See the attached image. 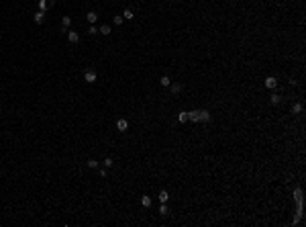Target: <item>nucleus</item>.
<instances>
[{
    "label": "nucleus",
    "mask_w": 306,
    "mask_h": 227,
    "mask_svg": "<svg viewBox=\"0 0 306 227\" xmlns=\"http://www.w3.org/2000/svg\"><path fill=\"white\" fill-rule=\"evenodd\" d=\"M96 78H98V76H96V72H94V70H92V68H90V70H86V72H84V80H86V82H88V84L96 82Z\"/></svg>",
    "instance_id": "nucleus-1"
},
{
    "label": "nucleus",
    "mask_w": 306,
    "mask_h": 227,
    "mask_svg": "<svg viewBox=\"0 0 306 227\" xmlns=\"http://www.w3.org/2000/svg\"><path fill=\"white\" fill-rule=\"evenodd\" d=\"M265 86H267V88H278V80H276V78H273V76H269V78H265Z\"/></svg>",
    "instance_id": "nucleus-2"
},
{
    "label": "nucleus",
    "mask_w": 306,
    "mask_h": 227,
    "mask_svg": "<svg viewBox=\"0 0 306 227\" xmlns=\"http://www.w3.org/2000/svg\"><path fill=\"white\" fill-rule=\"evenodd\" d=\"M86 19H88V23H90V25H94V23L98 21V13H96V10H90V13L86 14Z\"/></svg>",
    "instance_id": "nucleus-3"
},
{
    "label": "nucleus",
    "mask_w": 306,
    "mask_h": 227,
    "mask_svg": "<svg viewBox=\"0 0 306 227\" xmlns=\"http://www.w3.org/2000/svg\"><path fill=\"white\" fill-rule=\"evenodd\" d=\"M68 39H69V43H78L80 41V35L76 31H68Z\"/></svg>",
    "instance_id": "nucleus-4"
},
{
    "label": "nucleus",
    "mask_w": 306,
    "mask_h": 227,
    "mask_svg": "<svg viewBox=\"0 0 306 227\" xmlns=\"http://www.w3.org/2000/svg\"><path fill=\"white\" fill-rule=\"evenodd\" d=\"M127 127H129V123H127L125 119H121V121H116V129H118V131H127Z\"/></svg>",
    "instance_id": "nucleus-5"
},
{
    "label": "nucleus",
    "mask_w": 306,
    "mask_h": 227,
    "mask_svg": "<svg viewBox=\"0 0 306 227\" xmlns=\"http://www.w3.org/2000/svg\"><path fill=\"white\" fill-rule=\"evenodd\" d=\"M33 19H35V23H43V19H45V13H43V10H39V13H35V14H33Z\"/></svg>",
    "instance_id": "nucleus-6"
},
{
    "label": "nucleus",
    "mask_w": 306,
    "mask_h": 227,
    "mask_svg": "<svg viewBox=\"0 0 306 227\" xmlns=\"http://www.w3.org/2000/svg\"><path fill=\"white\" fill-rule=\"evenodd\" d=\"M69 25H72V19H69V16H63V19H61V27H63V31L69 29Z\"/></svg>",
    "instance_id": "nucleus-7"
},
{
    "label": "nucleus",
    "mask_w": 306,
    "mask_h": 227,
    "mask_svg": "<svg viewBox=\"0 0 306 227\" xmlns=\"http://www.w3.org/2000/svg\"><path fill=\"white\" fill-rule=\"evenodd\" d=\"M292 113H294V115H300V113H302V104H300V103L292 104Z\"/></svg>",
    "instance_id": "nucleus-8"
},
{
    "label": "nucleus",
    "mask_w": 306,
    "mask_h": 227,
    "mask_svg": "<svg viewBox=\"0 0 306 227\" xmlns=\"http://www.w3.org/2000/svg\"><path fill=\"white\" fill-rule=\"evenodd\" d=\"M133 16H135V14H133V10H131V8H125V13H122V19H129V21H131Z\"/></svg>",
    "instance_id": "nucleus-9"
},
{
    "label": "nucleus",
    "mask_w": 306,
    "mask_h": 227,
    "mask_svg": "<svg viewBox=\"0 0 306 227\" xmlns=\"http://www.w3.org/2000/svg\"><path fill=\"white\" fill-rule=\"evenodd\" d=\"M171 86V94H178V92H182V84H170Z\"/></svg>",
    "instance_id": "nucleus-10"
},
{
    "label": "nucleus",
    "mask_w": 306,
    "mask_h": 227,
    "mask_svg": "<svg viewBox=\"0 0 306 227\" xmlns=\"http://www.w3.org/2000/svg\"><path fill=\"white\" fill-rule=\"evenodd\" d=\"M178 121H180V123H186V121H188V113H186V110H182V113L178 115Z\"/></svg>",
    "instance_id": "nucleus-11"
},
{
    "label": "nucleus",
    "mask_w": 306,
    "mask_h": 227,
    "mask_svg": "<svg viewBox=\"0 0 306 227\" xmlns=\"http://www.w3.org/2000/svg\"><path fill=\"white\" fill-rule=\"evenodd\" d=\"M167 199H170L167 190H161V193H159V200H161V203H167Z\"/></svg>",
    "instance_id": "nucleus-12"
},
{
    "label": "nucleus",
    "mask_w": 306,
    "mask_h": 227,
    "mask_svg": "<svg viewBox=\"0 0 306 227\" xmlns=\"http://www.w3.org/2000/svg\"><path fill=\"white\" fill-rule=\"evenodd\" d=\"M100 35H110V25H102V27H100Z\"/></svg>",
    "instance_id": "nucleus-13"
},
{
    "label": "nucleus",
    "mask_w": 306,
    "mask_h": 227,
    "mask_svg": "<svg viewBox=\"0 0 306 227\" xmlns=\"http://www.w3.org/2000/svg\"><path fill=\"white\" fill-rule=\"evenodd\" d=\"M47 8H49V4H47V0H39V10H43V13H45V10H47Z\"/></svg>",
    "instance_id": "nucleus-14"
},
{
    "label": "nucleus",
    "mask_w": 306,
    "mask_h": 227,
    "mask_svg": "<svg viewBox=\"0 0 306 227\" xmlns=\"http://www.w3.org/2000/svg\"><path fill=\"white\" fill-rule=\"evenodd\" d=\"M167 213H170V211H167V205H165V203H161V207H159V215H163V217H165Z\"/></svg>",
    "instance_id": "nucleus-15"
},
{
    "label": "nucleus",
    "mask_w": 306,
    "mask_h": 227,
    "mask_svg": "<svg viewBox=\"0 0 306 227\" xmlns=\"http://www.w3.org/2000/svg\"><path fill=\"white\" fill-rule=\"evenodd\" d=\"M86 166H88V168H92V170H96V168H98V162H96V160H88V162H86Z\"/></svg>",
    "instance_id": "nucleus-16"
},
{
    "label": "nucleus",
    "mask_w": 306,
    "mask_h": 227,
    "mask_svg": "<svg viewBox=\"0 0 306 227\" xmlns=\"http://www.w3.org/2000/svg\"><path fill=\"white\" fill-rule=\"evenodd\" d=\"M141 205L149 209V207H151V199H149V196H143V199H141Z\"/></svg>",
    "instance_id": "nucleus-17"
},
{
    "label": "nucleus",
    "mask_w": 306,
    "mask_h": 227,
    "mask_svg": "<svg viewBox=\"0 0 306 227\" xmlns=\"http://www.w3.org/2000/svg\"><path fill=\"white\" fill-rule=\"evenodd\" d=\"M159 82H161V86H170V84H171V80L167 78V76H161V80H159Z\"/></svg>",
    "instance_id": "nucleus-18"
},
{
    "label": "nucleus",
    "mask_w": 306,
    "mask_h": 227,
    "mask_svg": "<svg viewBox=\"0 0 306 227\" xmlns=\"http://www.w3.org/2000/svg\"><path fill=\"white\" fill-rule=\"evenodd\" d=\"M269 103H272V104H280V96H278V94H272V96H269Z\"/></svg>",
    "instance_id": "nucleus-19"
},
{
    "label": "nucleus",
    "mask_w": 306,
    "mask_h": 227,
    "mask_svg": "<svg viewBox=\"0 0 306 227\" xmlns=\"http://www.w3.org/2000/svg\"><path fill=\"white\" fill-rule=\"evenodd\" d=\"M102 164H104V168H110V166H114V162H112V158H106Z\"/></svg>",
    "instance_id": "nucleus-20"
},
{
    "label": "nucleus",
    "mask_w": 306,
    "mask_h": 227,
    "mask_svg": "<svg viewBox=\"0 0 306 227\" xmlns=\"http://www.w3.org/2000/svg\"><path fill=\"white\" fill-rule=\"evenodd\" d=\"M114 25H116V27L122 25V16H114Z\"/></svg>",
    "instance_id": "nucleus-21"
},
{
    "label": "nucleus",
    "mask_w": 306,
    "mask_h": 227,
    "mask_svg": "<svg viewBox=\"0 0 306 227\" xmlns=\"http://www.w3.org/2000/svg\"><path fill=\"white\" fill-rule=\"evenodd\" d=\"M88 33H90V35H96V33H98V29H96V27H94V25H92V27H90V29H88Z\"/></svg>",
    "instance_id": "nucleus-22"
},
{
    "label": "nucleus",
    "mask_w": 306,
    "mask_h": 227,
    "mask_svg": "<svg viewBox=\"0 0 306 227\" xmlns=\"http://www.w3.org/2000/svg\"><path fill=\"white\" fill-rule=\"evenodd\" d=\"M47 4H49V6H53V4H55V0H47Z\"/></svg>",
    "instance_id": "nucleus-23"
}]
</instances>
